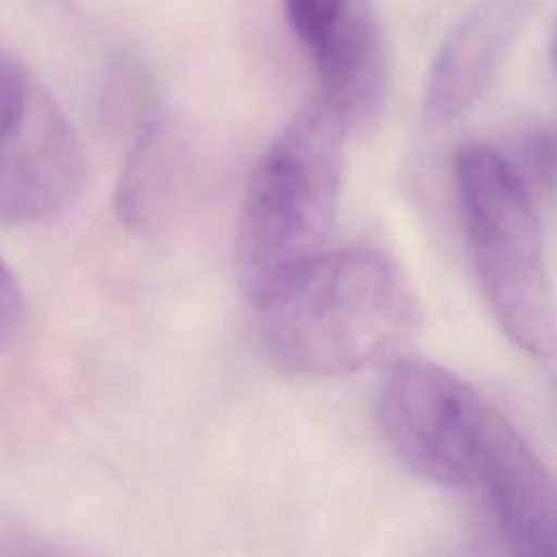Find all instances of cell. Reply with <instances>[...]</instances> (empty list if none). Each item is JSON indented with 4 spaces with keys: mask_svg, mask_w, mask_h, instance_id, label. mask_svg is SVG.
Wrapping results in <instances>:
<instances>
[{
    "mask_svg": "<svg viewBox=\"0 0 557 557\" xmlns=\"http://www.w3.org/2000/svg\"><path fill=\"white\" fill-rule=\"evenodd\" d=\"M263 348L307 376L357 372L413 326V296L396 263L372 248L324 250L255 305Z\"/></svg>",
    "mask_w": 557,
    "mask_h": 557,
    "instance_id": "6da1fadb",
    "label": "cell"
},
{
    "mask_svg": "<svg viewBox=\"0 0 557 557\" xmlns=\"http://www.w3.org/2000/svg\"><path fill=\"white\" fill-rule=\"evenodd\" d=\"M346 133L342 120L313 98L257 161L235 242L237 283L252 307L326 250L339 202Z\"/></svg>",
    "mask_w": 557,
    "mask_h": 557,
    "instance_id": "7a4b0ae2",
    "label": "cell"
},
{
    "mask_svg": "<svg viewBox=\"0 0 557 557\" xmlns=\"http://www.w3.org/2000/svg\"><path fill=\"white\" fill-rule=\"evenodd\" d=\"M453 170L470 261L492 318L520 350L550 359L557 300L535 200L494 146H459Z\"/></svg>",
    "mask_w": 557,
    "mask_h": 557,
    "instance_id": "3957f363",
    "label": "cell"
},
{
    "mask_svg": "<svg viewBox=\"0 0 557 557\" xmlns=\"http://www.w3.org/2000/svg\"><path fill=\"white\" fill-rule=\"evenodd\" d=\"M492 405L459 374L429 359L398 361L379 394L385 444L413 474L444 485L472 487Z\"/></svg>",
    "mask_w": 557,
    "mask_h": 557,
    "instance_id": "277c9868",
    "label": "cell"
},
{
    "mask_svg": "<svg viewBox=\"0 0 557 557\" xmlns=\"http://www.w3.org/2000/svg\"><path fill=\"white\" fill-rule=\"evenodd\" d=\"M285 20L309 52L320 100L346 131H361L383 109L387 59L372 0H283Z\"/></svg>",
    "mask_w": 557,
    "mask_h": 557,
    "instance_id": "5b68a950",
    "label": "cell"
},
{
    "mask_svg": "<svg viewBox=\"0 0 557 557\" xmlns=\"http://www.w3.org/2000/svg\"><path fill=\"white\" fill-rule=\"evenodd\" d=\"M85 181L81 139L33 78L22 107L0 126V218L30 224L63 211Z\"/></svg>",
    "mask_w": 557,
    "mask_h": 557,
    "instance_id": "8992f818",
    "label": "cell"
},
{
    "mask_svg": "<svg viewBox=\"0 0 557 557\" xmlns=\"http://www.w3.org/2000/svg\"><path fill=\"white\" fill-rule=\"evenodd\" d=\"M474 485L483 490L511 557H557V483L494 405L481 435Z\"/></svg>",
    "mask_w": 557,
    "mask_h": 557,
    "instance_id": "52a82bcc",
    "label": "cell"
},
{
    "mask_svg": "<svg viewBox=\"0 0 557 557\" xmlns=\"http://www.w3.org/2000/svg\"><path fill=\"white\" fill-rule=\"evenodd\" d=\"M194 165V150L181 126L165 117H150L137 131L115 185L113 202L120 222L139 235L165 228L187 198Z\"/></svg>",
    "mask_w": 557,
    "mask_h": 557,
    "instance_id": "ba28073f",
    "label": "cell"
},
{
    "mask_svg": "<svg viewBox=\"0 0 557 557\" xmlns=\"http://www.w3.org/2000/svg\"><path fill=\"white\" fill-rule=\"evenodd\" d=\"M520 22V0H490L450 30L429 76L426 111L431 117H455L485 91Z\"/></svg>",
    "mask_w": 557,
    "mask_h": 557,
    "instance_id": "9c48e42d",
    "label": "cell"
},
{
    "mask_svg": "<svg viewBox=\"0 0 557 557\" xmlns=\"http://www.w3.org/2000/svg\"><path fill=\"white\" fill-rule=\"evenodd\" d=\"M529 196L537 202L557 200V128L535 124L524 128L503 152Z\"/></svg>",
    "mask_w": 557,
    "mask_h": 557,
    "instance_id": "30bf717a",
    "label": "cell"
},
{
    "mask_svg": "<svg viewBox=\"0 0 557 557\" xmlns=\"http://www.w3.org/2000/svg\"><path fill=\"white\" fill-rule=\"evenodd\" d=\"M24 324V296L20 283L0 255V355L7 352Z\"/></svg>",
    "mask_w": 557,
    "mask_h": 557,
    "instance_id": "8fae6325",
    "label": "cell"
},
{
    "mask_svg": "<svg viewBox=\"0 0 557 557\" xmlns=\"http://www.w3.org/2000/svg\"><path fill=\"white\" fill-rule=\"evenodd\" d=\"M30 83L33 76L26 67L0 50V126H4L22 107Z\"/></svg>",
    "mask_w": 557,
    "mask_h": 557,
    "instance_id": "7c38bea8",
    "label": "cell"
}]
</instances>
